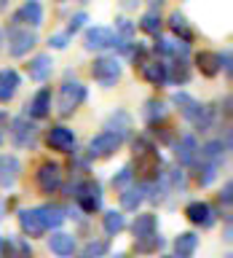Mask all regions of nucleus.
I'll return each instance as SVG.
<instances>
[{"label":"nucleus","mask_w":233,"mask_h":258,"mask_svg":"<svg viewBox=\"0 0 233 258\" xmlns=\"http://www.w3.org/2000/svg\"><path fill=\"white\" fill-rule=\"evenodd\" d=\"M134 159H137V172L150 183L156 180L158 169H161V153L156 151V145H153L148 137L134 140Z\"/></svg>","instance_id":"1"},{"label":"nucleus","mask_w":233,"mask_h":258,"mask_svg":"<svg viewBox=\"0 0 233 258\" xmlns=\"http://www.w3.org/2000/svg\"><path fill=\"white\" fill-rule=\"evenodd\" d=\"M121 73H124V68H121V59H118V56H110V54L96 56L94 64H91V78H94L99 86H104V89L115 86L118 81H121Z\"/></svg>","instance_id":"2"},{"label":"nucleus","mask_w":233,"mask_h":258,"mask_svg":"<svg viewBox=\"0 0 233 258\" xmlns=\"http://www.w3.org/2000/svg\"><path fill=\"white\" fill-rule=\"evenodd\" d=\"M72 191L75 194H70V197H75V202L80 205L83 213H96V210L102 207V185H99V180H94V177H86V180L78 183Z\"/></svg>","instance_id":"3"},{"label":"nucleus","mask_w":233,"mask_h":258,"mask_svg":"<svg viewBox=\"0 0 233 258\" xmlns=\"http://www.w3.org/2000/svg\"><path fill=\"white\" fill-rule=\"evenodd\" d=\"M38 46V35L32 27H22V24H11L8 27V54L11 56H24Z\"/></svg>","instance_id":"4"},{"label":"nucleus","mask_w":233,"mask_h":258,"mask_svg":"<svg viewBox=\"0 0 233 258\" xmlns=\"http://www.w3.org/2000/svg\"><path fill=\"white\" fill-rule=\"evenodd\" d=\"M86 102V86L80 81H64L59 89V116H72Z\"/></svg>","instance_id":"5"},{"label":"nucleus","mask_w":233,"mask_h":258,"mask_svg":"<svg viewBox=\"0 0 233 258\" xmlns=\"http://www.w3.org/2000/svg\"><path fill=\"white\" fill-rule=\"evenodd\" d=\"M11 143L16 148H35L38 143V126L27 116H19L11 121Z\"/></svg>","instance_id":"6"},{"label":"nucleus","mask_w":233,"mask_h":258,"mask_svg":"<svg viewBox=\"0 0 233 258\" xmlns=\"http://www.w3.org/2000/svg\"><path fill=\"white\" fill-rule=\"evenodd\" d=\"M115 30L110 27H88L83 32V46L88 51H107V48H115Z\"/></svg>","instance_id":"7"},{"label":"nucleus","mask_w":233,"mask_h":258,"mask_svg":"<svg viewBox=\"0 0 233 258\" xmlns=\"http://www.w3.org/2000/svg\"><path fill=\"white\" fill-rule=\"evenodd\" d=\"M121 137L115 135V132H99L96 137H91V143H88V156L91 159H107V156H112L118 148H121Z\"/></svg>","instance_id":"8"},{"label":"nucleus","mask_w":233,"mask_h":258,"mask_svg":"<svg viewBox=\"0 0 233 258\" xmlns=\"http://www.w3.org/2000/svg\"><path fill=\"white\" fill-rule=\"evenodd\" d=\"M11 24H22V27L38 30L40 24H43V6H40V0H24V3L16 8Z\"/></svg>","instance_id":"9"},{"label":"nucleus","mask_w":233,"mask_h":258,"mask_svg":"<svg viewBox=\"0 0 233 258\" xmlns=\"http://www.w3.org/2000/svg\"><path fill=\"white\" fill-rule=\"evenodd\" d=\"M46 145L59 153H72L75 151V132L67 126H51L46 132Z\"/></svg>","instance_id":"10"},{"label":"nucleus","mask_w":233,"mask_h":258,"mask_svg":"<svg viewBox=\"0 0 233 258\" xmlns=\"http://www.w3.org/2000/svg\"><path fill=\"white\" fill-rule=\"evenodd\" d=\"M38 185L43 194H54L62 188V167L56 161H46L38 169Z\"/></svg>","instance_id":"11"},{"label":"nucleus","mask_w":233,"mask_h":258,"mask_svg":"<svg viewBox=\"0 0 233 258\" xmlns=\"http://www.w3.org/2000/svg\"><path fill=\"white\" fill-rule=\"evenodd\" d=\"M22 172V161L14 156V153H3L0 156V188H14V183L19 180Z\"/></svg>","instance_id":"12"},{"label":"nucleus","mask_w":233,"mask_h":258,"mask_svg":"<svg viewBox=\"0 0 233 258\" xmlns=\"http://www.w3.org/2000/svg\"><path fill=\"white\" fill-rule=\"evenodd\" d=\"M75 237L67 231H59L56 229L51 237H48V250H51L54 255H59V258H72L75 255Z\"/></svg>","instance_id":"13"},{"label":"nucleus","mask_w":233,"mask_h":258,"mask_svg":"<svg viewBox=\"0 0 233 258\" xmlns=\"http://www.w3.org/2000/svg\"><path fill=\"white\" fill-rule=\"evenodd\" d=\"M185 218L193 223V226H201V229H209L214 223V210L206 205V202H190L185 207Z\"/></svg>","instance_id":"14"},{"label":"nucleus","mask_w":233,"mask_h":258,"mask_svg":"<svg viewBox=\"0 0 233 258\" xmlns=\"http://www.w3.org/2000/svg\"><path fill=\"white\" fill-rule=\"evenodd\" d=\"M19 229L27 234V237H43L46 234V226L38 215V207H30V210H19Z\"/></svg>","instance_id":"15"},{"label":"nucleus","mask_w":233,"mask_h":258,"mask_svg":"<svg viewBox=\"0 0 233 258\" xmlns=\"http://www.w3.org/2000/svg\"><path fill=\"white\" fill-rule=\"evenodd\" d=\"M140 73L142 78L153 86H164L166 84V62L164 59H145L140 62Z\"/></svg>","instance_id":"16"},{"label":"nucleus","mask_w":233,"mask_h":258,"mask_svg":"<svg viewBox=\"0 0 233 258\" xmlns=\"http://www.w3.org/2000/svg\"><path fill=\"white\" fill-rule=\"evenodd\" d=\"M172 105H177V110H180V116L185 118V121H196V116H198V110H201V102L196 100V97H190L188 92H174L172 94Z\"/></svg>","instance_id":"17"},{"label":"nucleus","mask_w":233,"mask_h":258,"mask_svg":"<svg viewBox=\"0 0 233 258\" xmlns=\"http://www.w3.org/2000/svg\"><path fill=\"white\" fill-rule=\"evenodd\" d=\"M24 108H27V113L32 118H46L48 113H51V89H38L35 92V97H32V100L24 105Z\"/></svg>","instance_id":"18"},{"label":"nucleus","mask_w":233,"mask_h":258,"mask_svg":"<svg viewBox=\"0 0 233 258\" xmlns=\"http://www.w3.org/2000/svg\"><path fill=\"white\" fill-rule=\"evenodd\" d=\"M51 73H54L51 54H35V56L27 62V76H30L32 81H46Z\"/></svg>","instance_id":"19"},{"label":"nucleus","mask_w":233,"mask_h":258,"mask_svg":"<svg viewBox=\"0 0 233 258\" xmlns=\"http://www.w3.org/2000/svg\"><path fill=\"white\" fill-rule=\"evenodd\" d=\"M174 156L180 164H196L198 161V143L193 135H185L180 137V143L174 145Z\"/></svg>","instance_id":"20"},{"label":"nucleus","mask_w":233,"mask_h":258,"mask_svg":"<svg viewBox=\"0 0 233 258\" xmlns=\"http://www.w3.org/2000/svg\"><path fill=\"white\" fill-rule=\"evenodd\" d=\"M19 84H22V78H19V73H16L14 68L0 70V102L11 100V97L19 92Z\"/></svg>","instance_id":"21"},{"label":"nucleus","mask_w":233,"mask_h":258,"mask_svg":"<svg viewBox=\"0 0 233 258\" xmlns=\"http://www.w3.org/2000/svg\"><path fill=\"white\" fill-rule=\"evenodd\" d=\"M3 258H32V245L24 237H8L3 242Z\"/></svg>","instance_id":"22"},{"label":"nucleus","mask_w":233,"mask_h":258,"mask_svg":"<svg viewBox=\"0 0 233 258\" xmlns=\"http://www.w3.org/2000/svg\"><path fill=\"white\" fill-rule=\"evenodd\" d=\"M169 30H172L182 43H193V27H190L188 16L182 11H172V16H169Z\"/></svg>","instance_id":"23"},{"label":"nucleus","mask_w":233,"mask_h":258,"mask_svg":"<svg viewBox=\"0 0 233 258\" xmlns=\"http://www.w3.org/2000/svg\"><path fill=\"white\" fill-rule=\"evenodd\" d=\"M38 215H40V221H43L46 231H48V229L56 231V229L64 223V218H67L59 205H40V207H38Z\"/></svg>","instance_id":"24"},{"label":"nucleus","mask_w":233,"mask_h":258,"mask_svg":"<svg viewBox=\"0 0 233 258\" xmlns=\"http://www.w3.org/2000/svg\"><path fill=\"white\" fill-rule=\"evenodd\" d=\"M225 151H228V145H222V140H209L204 148H198V159H201V161H209V164L222 167Z\"/></svg>","instance_id":"25"},{"label":"nucleus","mask_w":233,"mask_h":258,"mask_svg":"<svg viewBox=\"0 0 233 258\" xmlns=\"http://www.w3.org/2000/svg\"><path fill=\"white\" fill-rule=\"evenodd\" d=\"M158 231V215H153V213H140L134 218V223H132V234L137 239H142V237H148V234H156Z\"/></svg>","instance_id":"26"},{"label":"nucleus","mask_w":233,"mask_h":258,"mask_svg":"<svg viewBox=\"0 0 233 258\" xmlns=\"http://www.w3.org/2000/svg\"><path fill=\"white\" fill-rule=\"evenodd\" d=\"M196 68L201 70V76L214 78L220 73V54L217 51H198L196 54Z\"/></svg>","instance_id":"27"},{"label":"nucleus","mask_w":233,"mask_h":258,"mask_svg":"<svg viewBox=\"0 0 233 258\" xmlns=\"http://www.w3.org/2000/svg\"><path fill=\"white\" fill-rule=\"evenodd\" d=\"M104 129L107 132H115L121 140L132 132V116H129L126 110H115V113H110V118H107V124H104Z\"/></svg>","instance_id":"28"},{"label":"nucleus","mask_w":233,"mask_h":258,"mask_svg":"<svg viewBox=\"0 0 233 258\" xmlns=\"http://www.w3.org/2000/svg\"><path fill=\"white\" fill-rule=\"evenodd\" d=\"M198 247V234L193 231H182L180 237L174 239V258H193V253H196Z\"/></svg>","instance_id":"29"},{"label":"nucleus","mask_w":233,"mask_h":258,"mask_svg":"<svg viewBox=\"0 0 233 258\" xmlns=\"http://www.w3.org/2000/svg\"><path fill=\"white\" fill-rule=\"evenodd\" d=\"M190 81V68L188 59H172V64H166V84H188Z\"/></svg>","instance_id":"30"},{"label":"nucleus","mask_w":233,"mask_h":258,"mask_svg":"<svg viewBox=\"0 0 233 258\" xmlns=\"http://www.w3.org/2000/svg\"><path fill=\"white\" fill-rule=\"evenodd\" d=\"M102 229L110 234V237H115L126 229V215L118 213V210H107V213L102 215Z\"/></svg>","instance_id":"31"},{"label":"nucleus","mask_w":233,"mask_h":258,"mask_svg":"<svg viewBox=\"0 0 233 258\" xmlns=\"http://www.w3.org/2000/svg\"><path fill=\"white\" fill-rule=\"evenodd\" d=\"M142 202H145V188L129 185V188H124V194H121V207H124L126 213H137V207H140Z\"/></svg>","instance_id":"32"},{"label":"nucleus","mask_w":233,"mask_h":258,"mask_svg":"<svg viewBox=\"0 0 233 258\" xmlns=\"http://www.w3.org/2000/svg\"><path fill=\"white\" fill-rule=\"evenodd\" d=\"M140 30L148 32V35H153V38H158L161 30H164V22H161L158 11H153V8H150V11H145L140 16Z\"/></svg>","instance_id":"33"},{"label":"nucleus","mask_w":233,"mask_h":258,"mask_svg":"<svg viewBox=\"0 0 233 258\" xmlns=\"http://www.w3.org/2000/svg\"><path fill=\"white\" fill-rule=\"evenodd\" d=\"M110 250V242L107 239H88L83 247H80L78 258H104Z\"/></svg>","instance_id":"34"},{"label":"nucleus","mask_w":233,"mask_h":258,"mask_svg":"<svg viewBox=\"0 0 233 258\" xmlns=\"http://www.w3.org/2000/svg\"><path fill=\"white\" fill-rule=\"evenodd\" d=\"M134 247H137V253H156V250L164 247V237L156 231V234H148V237H142V239H137L134 242Z\"/></svg>","instance_id":"35"},{"label":"nucleus","mask_w":233,"mask_h":258,"mask_svg":"<svg viewBox=\"0 0 233 258\" xmlns=\"http://www.w3.org/2000/svg\"><path fill=\"white\" fill-rule=\"evenodd\" d=\"M214 118H217V110H214V105H201V110H198V116H196V129H201V132H209V129L214 126Z\"/></svg>","instance_id":"36"},{"label":"nucleus","mask_w":233,"mask_h":258,"mask_svg":"<svg viewBox=\"0 0 233 258\" xmlns=\"http://www.w3.org/2000/svg\"><path fill=\"white\" fill-rule=\"evenodd\" d=\"M164 116H166V105L161 100H148L145 102V121H148V124L156 126Z\"/></svg>","instance_id":"37"},{"label":"nucleus","mask_w":233,"mask_h":258,"mask_svg":"<svg viewBox=\"0 0 233 258\" xmlns=\"http://www.w3.org/2000/svg\"><path fill=\"white\" fill-rule=\"evenodd\" d=\"M217 172H220V167L217 164H209V161H201L198 164V169H196V180H198V185H209L217 177Z\"/></svg>","instance_id":"38"},{"label":"nucleus","mask_w":233,"mask_h":258,"mask_svg":"<svg viewBox=\"0 0 233 258\" xmlns=\"http://www.w3.org/2000/svg\"><path fill=\"white\" fill-rule=\"evenodd\" d=\"M132 180H134V167L126 164V167L118 169V175H112V188L124 191V188H129V185H132Z\"/></svg>","instance_id":"39"},{"label":"nucleus","mask_w":233,"mask_h":258,"mask_svg":"<svg viewBox=\"0 0 233 258\" xmlns=\"http://www.w3.org/2000/svg\"><path fill=\"white\" fill-rule=\"evenodd\" d=\"M86 22H88V16H86V11H78V14H72L70 16V24H67V35H75V32H80L86 27Z\"/></svg>","instance_id":"40"},{"label":"nucleus","mask_w":233,"mask_h":258,"mask_svg":"<svg viewBox=\"0 0 233 258\" xmlns=\"http://www.w3.org/2000/svg\"><path fill=\"white\" fill-rule=\"evenodd\" d=\"M134 30H137V24H134V22H129V19H115V35H118V38L132 40Z\"/></svg>","instance_id":"41"},{"label":"nucleus","mask_w":233,"mask_h":258,"mask_svg":"<svg viewBox=\"0 0 233 258\" xmlns=\"http://www.w3.org/2000/svg\"><path fill=\"white\" fill-rule=\"evenodd\" d=\"M70 40H72V35H67V32H54V35L48 38V46L56 48V51H62V48L70 46Z\"/></svg>","instance_id":"42"},{"label":"nucleus","mask_w":233,"mask_h":258,"mask_svg":"<svg viewBox=\"0 0 233 258\" xmlns=\"http://www.w3.org/2000/svg\"><path fill=\"white\" fill-rule=\"evenodd\" d=\"M169 177H172V188H185V172L182 169H174Z\"/></svg>","instance_id":"43"},{"label":"nucleus","mask_w":233,"mask_h":258,"mask_svg":"<svg viewBox=\"0 0 233 258\" xmlns=\"http://www.w3.org/2000/svg\"><path fill=\"white\" fill-rule=\"evenodd\" d=\"M230 194H233V183L228 180V183L222 185V191H220V202H222L225 207H230Z\"/></svg>","instance_id":"44"},{"label":"nucleus","mask_w":233,"mask_h":258,"mask_svg":"<svg viewBox=\"0 0 233 258\" xmlns=\"http://www.w3.org/2000/svg\"><path fill=\"white\" fill-rule=\"evenodd\" d=\"M3 124L8 126V113H6V110H0V126H3Z\"/></svg>","instance_id":"45"},{"label":"nucleus","mask_w":233,"mask_h":258,"mask_svg":"<svg viewBox=\"0 0 233 258\" xmlns=\"http://www.w3.org/2000/svg\"><path fill=\"white\" fill-rule=\"evenodd\" d=\"M3 242H6V237L0 234V258H3Z\"/></svg>","instance_id":"46"},{"label":"nucleus","mask_w":233,"mask_h":258,"mask_svg":"<svg viewBox=\"0 0 233 258\" xmlns=\"http://www.w3.org/2000/svg\"><path fill=\"white\" fill-rule=\"evenodd\" d=\"M6 6H8V0H0V11H6Z\"/></svg>","instance_id":"47"},{"label":"nucleus","mask_w":233,"mask_h":258,"mask_svg":"<svg viewBox=\"0 0 233 258\" xmlns=\"http://www.w3.org/2000/svg\"><path fill=\"white\" fill-rule=\"evenodd\" d=\"M112 258H132V255H126V253H118V255H112Z\"/></svg>","instance_id":"48"},{"label":"nucleus","mask_w":233,"mask_h":258,"mask_svg":"<svg viewBox=\"0 0 233 258\" xmlns=\"http://www.w3.org/2000/svg\"><path fill=\"white\" fill-rule=\"evenodd\" d=\"M164 258H174V255H164Z\"/></svg>","instance_id":"49"},{"label":"nucleus","mask_w":233,"mask_h":258,"mask_svg":"<svg viewBox=\"0 0 233 258\" xmlns=\"http://www.w3.org/2000/svg\"><path fill=\"white\" fill-rule=\"evenodd\" d=\"M56 3H64V0H56Z\"/></svg>","instance_id":"50"},{"label":"nucleus","mask_w":233,"mask_h":258,"mask_svg":"<svg viewBox=\"0 0 233 258\" xmlns=\"http://www.w3.org/2000/svg\"><path fill=\"white\" fill-rule=\"evenodd\" d=\"M225 258H230V255H225Z\"/></svg>","instance_id":"51"}]
</instances>
